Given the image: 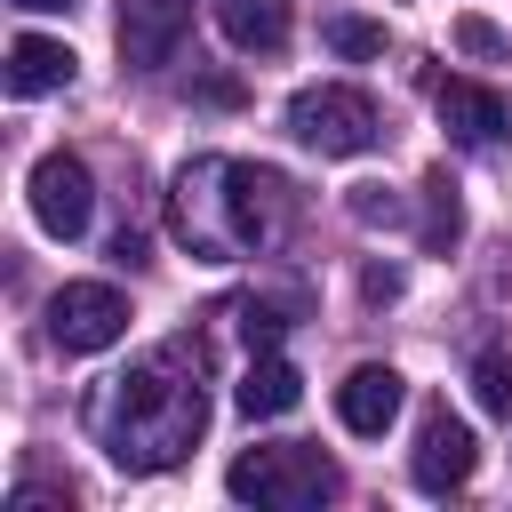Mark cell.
<instances>
[{"label":"cell","instance_id":"1","mask_svg":"<svg viewBox=\"0 0 512 512\" xmlns=\"http://www.w3.org/2000/svg\"><path fill=\"white\" fill-rule=\"evenodd\" d=\"M200 376H208V352L184 344V336L152 344L128 376H112L96 392V408H88L104 456L120 472H176L208 432V384Z\"/></svg>","mask_w":512,"mask_h":512},{"label":"cell","instance_id":"2","mask_svg":"<svg viewBox=\"0 0 512 512\" xmlns=\"http://www.w3.org/2000/svg\"><path fill=\"white\" fill-rule=\"evenodd\" d=\"M176 240L192 256H248V248H280L288 224H296V192L280 168H248V160H216L200 152L184 176H176Z\"/></svg>","mask_w":512,"mask_h":512},{"label":"cell","instance_id":"3","mask_svg":"<svg viewBox=\"0 0 512 512\" xmlns=\"http://www.w3.org/2000/svg\"><path fill=\"white\" fill-rule=\"evenodd\" d=\"M224 488L240 496V504H264V512H304V504H328L336 488H344V472L320 456V448H248V456H232V472H224Z\"/></svg>","mask_w":512,"mask_h":512},{"label":"cell","instance_id":"4","mask_svg":"<svg viewBox=\"0 0 512 512\" xmlns=\"http://www.w3.org/2000/svg\"><path fill=\"white\" fill-rule=\"evenodd\" d=\"M288 136H296L304 152H320V160H352V152H376L384 120H376V104H368L360 88L312 80V88L288 96Z\"/></svg>","mask_w":512,"mask_h":512},{"label":"cell","instance_id":"5","mask_svg":"<svg viewBox=\"0 0 512 512\" xmlns=\"http://www.w3.org/2000/svg\"><path fill=\"white\" fill-rule=\"evenodd\" d=\"M128 336V296L112 280H64L48 296V344L56 352H104Z\"/></svg>","mask_w":512,"mask_h":512},{"label":"cell","instance_id":"6","mask_svg":"<svg viewBox=\"0 0 512 512\" xmlns=\"http://www.w3.org/2000/svg\"><path fill=\"white\" fill-rule=\"evenodd\" d=\"M32 216H40V232H56V240H80V232H88L96 184H88V160H80V152H40V160H32Z\"/></svg>","mask_w":512,"mask_h":512},{"label":"cell","instance_id":"7","mask_svg":"<svg viewBox=\"0 0 512 512\" xmlns=\"http://www.w3.org/2000/svg\"><path fill=\"white\" fill-rule=\"evenodd\" d=\"M472 464H480L472 424L448 416V408H424V424H416V456H408V480H416L424 496H448V488L472 480Z\"/></svg>","mask_w":512,"mask_h":512},{"label":"cell","instance_id":"8","mask_svg":"<svg viewBox=\"0 0 512 512\" xmlns=\"http://www.w3.org/2000/svg\"><path fill=\"white\" fill-rule=\"evenodd\" d=\"M184 32H192V0H120V56L136 72L176 64Z\"/></svg>","mask_w":512,"mask_h":512},{"label":"cell","instance_id":"9","mask_svg":"<svg viewBox=\"0 0 512 512\" xmlns=\"http://www.w3.org/2000/svg\"><path fill=\"white\" fill-rule=\"evenodd\" d=\"M432 104H440V128H448L456 144H472V152L504 144V128H512V104H504L496 88H480V80H440Z\"/></svg>","mask_w":512,"mask_h":512},{"label":"cell","instance_id":"10","mask_svg":"<svg viewBox=\"0 0 512 512\" xmlns=\"http://www.w3.org/2000/svg\"><path fill=\"white\" fill-rule=\"evenodd\" d=\"M336 416H344V432H360V440H384V432H392V416H400V368H384V360H360V368L336 384Z\"/></svg>","mask_w":512,"mask_h":512},{"label":"cell","instance_id":"11","mask_svg":"<svg viewBox=\"0 0 512 512\" xmlns=\"http://www.w3.org/2000/svg\"><path fill=\"white\" fill-rule=\"evenodd\" d=\"M216 24L240 56H272L288 48V0H216Z\"/></svg>","mask_w":512,"mask_h":512},{"label":"cell","instance_id":"12","mask_svg":"<svg viewBox=\"0 0 512 512\" xmlns=\"http://www.w3.org/2000/svg\"><path fill=\"white\" fill-rule=\"evenodd\" d=\"M64 80H72V48L64 40H40V32L8 40V96H48Z\"/></svg>","mask_w":512,"mask_h":512},{"label":"cell","instance_id":"13","mask_svg":"<svg viewBox=\"0 0 512 512\" xmlns=\"http://www.w3.org/2000/svg\"><path fill=\"white\" fill-rule=\"evenodd\" d=\"M232 400H240V416H288V408L304 400V376H296V368H288L280 352H256Z\"/></svg>","mask_w":512,"mask_h":512},{"label":"cell","instance_id":"14","mask_svg":"<svg viewBox=\"0 0 512 512\" xmlns=\"http://www.w3.org/2000/svg\"><path fill=\"white\" fill-rule=\"evenodd\" d=\"M472 400L488 416H512V352H480L472 360Z\"/></svg>","mask_w":512,"mask_h":512},{"label":"cell","instance_id":"15","mask_svg":"<svg viewBox=\"0 0 512 512\" xmlns=\"http://www.w3.org/2000/svg\"><path fill=\"white\" fill-rule=\"evenodd\" d=\"M320 40H328L336 56H384V24H368V16H328Z\"/></svg>","mask_w":512,"mask_h":512},{"label":"cell","instance_id":"16","mask_svg":"<svg viewBox=\"0 0 512 512\" xmlns=\"http://www.w3.org/2000/svg\"><path fill=\"white\" fill-rule=\"evenodd\" d=\"M240 336H248L256 352H272V336H280V312H272V304H240Z\"/></svg>","mask_w":512,"mask_h":512},{"label":"cell","instance_id":"17","mask_svg":"<svg viewBox=\"0 0 512 512\" xmlns=\"http://www.w3.org/2000/svg\"><path fill=\"white\" fill-rule=\"evenodd\" d=\"M456 48H472V56H496V48H504V32H496L488 16H464V24H456Z\"/></svg>","mask_w":512,"mask_h":512},{"label":"cell","instance_id":"18","mask_svg":"<svg viewBox=\"0 0 512 512\" xmlns=\"http://www.w3.org/2000/svg\"><path fill=\"white\" fill-rule=\"evenodd\" d=\"M16 8H40V16H48V8H72V0H16Z\"/></svg>","mask_w":512,"mask_h":512}]
</instances>
